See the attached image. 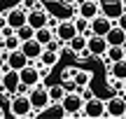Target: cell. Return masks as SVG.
<instances>
[{"label":"cell","mask_w":126,"mask_h":119,"mask_svg":"<svg viewBox=\"0 0 126 119\" xmlns=\"http://www.w3.org/2000/svg\"><path fill=\"white\" fill-rule=\"evenodd\" d=\"M61 107L65 112V117H84L82 107H84V98H82L79 91H65L61 101Z\"/></svg>","instance_id":"1"},{"label":"cell","mask_w":126,"mask_h":119,"mask_svg":"<svg viewBox=\"0 0 126 119\" xmlns=\"http://www.w3.org/2000/svg\"><path fill=\"white\" fill-rule=\"evenodd\" d=\"M9 112H12V117H16V119H28L31 117L33 105H31L28 93H14V96L9 98Z\"/></svg>","instance_id":"2"},{"label":"cell","mask_w":126,"mask_h":119,"mask_svg":"<svg viewBox=\"0 0 126 119\" xmlns=\"http://www.w3.org/2000/svg\"><path fill=\"white\" fill-rule=\"evenodd\" d=\"M28 98H31V105H33V110H37V112H42L45 107H49V105H51L49 89H47L42 82L28 89Z\"/></svg>","instance_id":"3"},{"label":"cell","mask_w":126,"mask_h":119,"mask_svg":"<svg viewBox=\"0 0 126 119\" xmlns=\"http://www.w3.org/2000/svg\"><path fill=\"white\" fill-rule=\"evenodd\" d=\"M19 84H21V77H19V70H12L7 63L2 65V84H0V93L2 96H9L12 98L16 93Z\"/></svg>","instance_id":"4"},{"label":"cell","mask_w":126,"mask_h":119,"mask_svg":"<svg viewBox=\"0 0 126 119\" xmlns=\"http://www.w3.org/2000/svg\"><path fill=\"white\" fill-rule=\"evenodd\" d=\"M105 117L124 119L126 117V98L124 96H112L108 103H105Z\"/></svg>","instance_id":"5"},{"label":"cell","mask_w":126,"mask_h":119,"mask_svg":"<svg viewBox=\"0 0 126 119\" xmlns=\"http://www.w3.org/2000/svg\"><path fill=\"white\" fill-rule=\"evenodd\" d=\"M82 112H84L86 119H103L105 117V101H100V98H89V101H84V107H82Z\"/></svg>","instance_id":"6"},{"label":"cell","mask_w":126,"mask_h":119,"mask_svg":"<svg viewBox=\"0 0 126 119\" xmlns=\"http://www.w3.org/2000/svg\"><path fill=\"white\" fill-rule=\"evenodd\" d=\"M86 37H89V42H86V49H89L91 56H98V59H103V54L108 51V40H105V35H96V33H86Z\"/></svg>","instance_id":"7"},{"label":"cell","mask_w":126,"mask_h":119,"mask_svg":"<svg viewBox=\"0 0 126 119\" xmlns=\"http://www.w3.org/2000/svg\"><path fill=\"white\" fill-rule=\"evenodd\" d=\"M5 16H7V23L16 30V28H21L23 23H28V9L14 5V7H9L7 12H5Z\"/></svg>","instance_id":"8"},{"label":"cell","mask_w":126,"mask_h":119,"mask_svg":"<svg viewBox=\"0 0 126 119\" xmlns=\"http://www.w3.org/2000/svg\"><path fill=\"white\" fill-rule=\"evenodd\" d=\"M124 9H126L124 0H100V14H105V16L112 19V21H117Z\"/></svg>","instance_id":"9"},{"label":"cell","mask_w":126,"mask_h":119,"mask_svg":"<svg viewBox=\"0 0 126 119\" xmlns=\"http://www.w3.org/2000/svg\"><path fill=\"white\" fill-rule=\"evenodd\" d=\"M19 77H21V84H26V87H35V84L42 82V73L35 68V63H28L26 68H21Z\"/></svg>","instance_id":"10"},{"label":"cell","mask_w":126,"mask_h":119,"mask_svg":"<svg viewBox=\"0 0 126 119\" xmlns=\"http://www.w3.org/2000/svg\"><path fill=\"white\" fill-rule=\"evenodd\" d=\"M75 33H77V28H75V21H72V19H63V21H59V26L54 28V35L59 37L61 42H65V45H68V40H70Z\"/></svg>","instance_id":"11"},{"label":"cell","mask_w":126,"mask_h":119,"mask_svg":"<svg viewBox=\"0 0 126 119\" xmlns=\"http://www.w3.org/2000/svg\"><path fill=\"white\" fill-rule=\"evenodd\" d=\"M28 26H33L35 30L42 28V26H49V14H47V9H42V7L28 9Z\"/></svg>","instance_id":"12"},{"label":"cell","mask_w":126,"mask_h":119,"mask_svg":"<svg viewBox=\"0 0 126 119\" xmlns=\"http://www.w3.org/2000/svg\"><path fill=\"white\" fill-rule=\"evenodd\" d=\"M114 26L112 19H108L105 14H98V16L91 19V33H96V35H108V30Z\"/></svg>","instance_id":"13"},{"label":"cell","mask_w":126,"mask_h":119,"mask_svg":"<svg viewBox=\"0 0 126 119\" xmlns=\"http://www.w3.org/2000/svg\"><path fill=\"white\" fill-rule=\"evenodd\" d=\"M19 49H21V51H23V54H26L31 61H35V59H40V54L45 51V47H42L40 42L35 40V37H31V40H23Z\"/></svg>","instance_id":"14"},{"label":"cell","mask_w":126,"mask_h":119,"mask_svg":"<svg viewBox=\"0 0 126 119\" xmlns=\"http://www.w3.org/2000/svg\"><path fill=\"white\" fill-rule=\"evenodd\" d=\"M5 63H7L12 70H21V68H26V65L31 63V59H28L21 49H14V51H9V56H7Z\"/></svg>","instance_id":"15"},{"label":"cell","mask_w":126,"mask_h":119,"mask_svg":"<svg viewBox=\"0 0 126 119\" xmlns=\"http://www.w3.org/2000/svg\"><path fill=\"white\" fill-rule=\"evenodd\" d=\"M86 42H89V37H86V33H75V35L70 37V40H68V49L72 51V54H79V51H84L86 49Z\"/></svg>","instance_id":"16"},{"label":"cell","mask_w":126,"mask_h":119,"mask_svg":"<svg viewBox=\"0 0 126 119\" xmlns=\"http://www.w3.org/2000/svg\"><path fill=\"white\" fill-rule=\"evenodd\" d=\"M124 47L122 45H108V51L103 54V63L110 68V63H114V61H122L124 59Z\"/></svg>","instance_id":"17"},{"label":"cell","mask_w":126,"mask_h":119,"mask_svg":"<svg viewBox=\"0 0 126 119\" xmlns=\"http://www.w3.org/2000/svg\"><path fill=\"white\" fill-rule=\"evenodd\" d=\"M105 40H108V45H124V40H126V30H124V28H119L117 23H114V26L108 30Z\"/></svg>","instance_id":"18"},{"label":"cell","mask_w":126,"mask_h":119,"mask_svg":"<svg viewBox=\"0 0 126 119\" xmlns=\"http://www.w3.org/2000/svg\"><path fill=\"white\" fill-rule=\"evenodd\" d=\"M59 59H61V51H56V49H47V47H45V51L40 54V63L47 65V68H54V65L59 63Z\"/></svg>","instance_id":"19"},{"label":"cell","mask_w":126,"mask_h":119,"mask_svg":"<svg viewBox=\"0 0 126 119\" xmlns=\"http://www.w3.org/2000/svg\"><path fill=\"white\" fill-rule=\"evenodd\" d=\"M33 37H35V40L40 42L42 47H47V45H49V42L54 40L56 35H54V28H49V26H42V28H37V30H35V35H33Z\"/></svg>","instance_id":"20"},{"label":"cell","mask_w":126,"mask_h":119,"mask_svg":"<svg viewBox=\"0 0 126 119\" xmlns=\"http://www.w3.org/2000/svg\"><path fill=\"white\" fill-rule=\"evenodd\" d=\"M108 77H114V79H126V61H114V63H110V73H108Z\"/></svg>","instance_id":"21"},{"label":"cell","mask_w":126,"mask_h":119,"mask_svg":"<svg viewBox=\"0 0 126 119\" xmlns=\"http://www.w3.org/2000/svg\"><path fill=\"white\" fill-rule=\"evenodd\" d=\"M72 79H75L77 87H89L91 79H94V73H91V70H84V68H77L75 75H72Z\"/></svg>","instance_id":"22"},{"label":"cell","mask_w":126,"mask_h":119,"mask_svg":"<svg viewBox=\"0 0 126 119\" xmlns=\"http://www.w3.org/2000/svg\"><path fill=\"white\" fill-rule=\"evenodd\" d=\"M72 21H75L77 33H89V30H91V19H86V16H82V14H77V16H72Z\"/></svg>","instance_id":"23"},{"label":"cell","mask_w":126,"mask_h":119,"mask_svg":"<svg viewBox=\"0 0 126 119\" xmlns=\"http://www.w3.org/2000/svg\"><path fill=\"white\" fill-rule=\"evenodd\" d=\"M47 89H49V98H51V103H61V101H63V96H65V89L61 87V82L54 84V87H47Z\"/></svg>","instance_id":"24"},{"label":"cell","mask_w":126,"mask_h":119,"mask_svg":"<svg viewBox=\"0 0 126 119\" xmlns=\"http://www.w3.org/2000/svg\"><path fill=\"white\" fill-rule=\"evenodd\" d=\"M21 47V40L16 37V33L14 35H7V37H2V49H7V51H14V49H19Z\"/></svg>","instance_id":"25"},{"label":"cell","mask_w":126,"mask_h":119,"mask_svg":"<svg viewBox=\"0 0 126 119\" xmlns=\"http://www.w3.org/2000/svg\"><path fill=\"white\" fill-rule=\"evenodd\" d=\"M33 35H35V28H33V26H28V23H23V26L21 28H16V37H19V40H31V37Z\"/></svg>","instance_id":"26"},{"label":"cell","mask_w":126,"mask_h":119,"mask_svg":"<svg viewBox=\"0 0 126 119\" xmlns=\"http://www.w3.org/2000/svg\"><path fill=\"white\" fill-rule=\"evenodd\" d=\"M75 70L77 68H63V73H61V77H59V82H68V79H72V75H75Z\"/></svg>","instance_id":"27"},{"label":"cell","mask_w":126,"mask_h":119,"mask_svg":"<svg viewBox=\"0 0 126 119\" xmlns=\"http://www.w3.org/2000/svg\"><path fill=\"white\" fill-rule=\"evenodd\" d=\"M114 23H117L119 28H124V30H126V9H124L122 14H119V19H117V21H114Z\"/></svg>","instance_id":"28"},{"label":"cell","mask_w":126,"mask_h":119,"mask_svg":"<svg viewBox=\"0 0 126 119\" xmlns=\"http://www.w3.org/2000/svg\"><path fill=\"white\" fill-rule=\"evenodd\" d=\"M5 26H7V16H5V12H2V14H0V30H2Z\"/></svg>","instance_id":"29"},{"label":"cell","mask_w":126,"mask_h":119,"mask_svg":"<svg viewBox=\"0 0 126 119\" xmlns=\"http://www.w3.org/2000/svg\"><path fill=\"white\" fill-rule=\"evenodd\" d=\"M59 2H63V5H65V7H72V5H77V2H79V0H59Z\"/></svg>","instance_id":"30"},{"label":"cell","mask_w":126,"mask_h":119,"mask_svg":"<svg viewBox=\"0 0 126 119\" xmlns=\"http://www.w3.org/2000/svg\"><path fill=\"white\" fill-rule=\"evenodd\" d=\"M56 26H59V19H56V16H49V28H56Z\"/></svg>","instance_id":"31"},{"label":"cell","mask_w":126,"mask_h":119,"mask_svg":"<svg viewBox=\"0 0 126 119\" xmlns=\"http://www.w3.org/2000/svg\"><path fill=\"white\" fill-rule=\"evenodd\" d=\"M2 65H5V59H2V56H0V70H2Z\"/></svg>","instance_id":"32"},{"label":"cell","mask_w":126,"mask_h":119,"mask_svg":"<svg viewBox=\"0 0 126 119\" xmlns=\"http://www.w3.org/2000/svg\"><path fill=\"white\" fill-rule=\"evenodd\" d=\"M2 117H5V112H2V107H0V119H2Z\"/></svg>","instance_id":"33"},{"label":"cell","mask_w":126,"mask_h":119,"mask_svg":"<svg viewBox=\"0 0 126 119\" xmlns=\"http://www.w3.org/2000/svg\"><path fill=\"white\" fill-rule=\"evenodd\" d=\"M122 91H124V93H126V79H124V89H122Z\"/></svg>","instance_id":"34"},{"label":"cell","mask_w":126,"mask_h":119,"mask_svg":"<svg viewBox=\"0 0 126 119\" xmlns=\"http://www.w3.org/2000/svg\"><path fill=\"white\" fill-rule=\"evenodd\" d=\"M0 84H2V70H0Z\"/></svg>","instance_id":"35"},{"label":"cell","mask_w":126,"mask_h":119,"mask_svg":"<svg viewBox=\"0 0 126 119\" xmlns=\"http://www.w3.org/2000/svg\"><path fill=\"white\" fill-rule=\"evenodd\" d=\"M122 47H124V51H126V40H124V45H122Z\"/></svg>","instance_id":"36"},{"label":"cell","mask_w":126,"mask_h":119,"mask_svg":"<svg viewBox=\"0 0 126 119\" xmlns=\"http://www.w3.org/2000/svg\"><path fill=\"white\" fill-rule=\"evenodd\" d=\"M124 7H126V0H124Z\"/></svg>","instance_id":"37"}]
</instances>
